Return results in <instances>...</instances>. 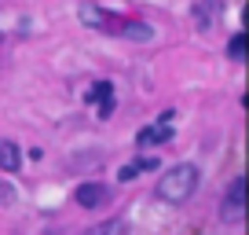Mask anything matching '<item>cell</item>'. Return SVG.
<instances>
[{
    "label": "cell",
    "mask_w": 249,
    "mask_h": 235,
    "mask_svg": "<svg viewBox=\"0 0 249 235\" xmlns=\"http://www.w3.org/2000/svg\"><path fill=\"white\" fill-rule=\"evenodd\" d=\"M88 99L95 103L99 118H110V110H114V85H110V81H92V88H88Z\"/></svg>",
    "instance_id": "277c9868"
},
{
    "label": "cell",
    "mask_w": 249,
    "mask_h": 235,
    "mask_svg": "<svg viewBox=\"0 0 249 235\" xmlns=\"http://www.w3.org/2000/svg\"><path fill=\"white\" fill-rule=\"evenodd\" d=\"M246 180L242 176H234L231 188H227V198L220 202V220L224 224H242V217H246Z\"/></svg>",
    "instance_id": "3957f363"
},
{
    "label": "cell",
    "mask_w": 249,
    "mask_h": 235,
    "mask_svg": "<svg viewBox=\"0 0 249 235\" xmlns=\"http://www.w3.org/2000/svg\"><path fill=\"white\" fill-rule=\"evenodd\" d=\"M110 198V191L103 188V184H81L77 191H73V202L85 206V210H95V206H103Z\"/></svg>",
    "instance_id": "5b68a950"
},
{
    "label": "cell",
    "mask_w": 249,
    "mask_h": 235,
    "mask_svg": "<svg viewBox=\"0 0 249 235\" xmlns=\"http://www.w3.org/2000/svg\"><path fill=\"white\" fill-rule=\"evenodd\" d=\"M169 140H172V125H161V121H154V125H143L140 133H136V143H143V147L169 143Z\"/></svg>",
    "instance_id": "8992f818"
},
{
    "label": "cell",
    "mask_w": 249,
    "mask_h": 235,
    "mask_svg": "<svg viewBox=\"0 0 249 235\" xmlns=\"http://www.w3.org/2000/svg\"><path fill=\"white\" fill-rule=\"evenodd\" d=\"M147 169H161V162H158V158H136V162H124L121 165V173H117V180H136V176H140V173H147Z\"/></svg>",
    "instance_id": "52a82bcc"
},
{
    "label": "cell",
    "mask_w": 249,
    "mask_h": 235,
    "mask_svg": "<svg viewBox=\"0 0 249 235\" xmlns=\"http://www.w3.org/2000/svg\"><path fill=\"white\" fill-rule=\"evenodd\" d=\"M11 202H18V191H15V184L0 180V206H11Z\"/></svg>",
    "instance_id": "7c38bea8"
},
{
    "label": "cell",
    "mask_w": 249,
    "mask_h": 235,
    "mask_svg": "<svg viewBox=\"0 0 249 235\" xmlns=\"http://www.w3.org/2000/svg\"><path fill=\"white\" fill-rule=\"evenodd\" d=\"M81 22L95 33H110V37H124V40H154V26L140 22V19H121L114 11L99 8V4H81Z\"/></svg>",
    "instance_id": "6da1fadb"
},
{
    "label": "cell",
    "mask_w": 249,
    "mask_h": 235,
    "mask_svg": "<svg viewBox=\"0 0 249 235\" xmlns=\"http://www.w3.org/2000/svg\"><path fill=\"white\" fill-rule=\"evenodd\" d=\"M242 52H246V33H234L231 44H227V55H231L234 63H242Z\"/></svg>",
    "instance_id": "8fae6325"
},
{
    "label": "cell",
    "mask_w": 249,
    "mask_h": 235,
    "mask_svg": "<svg viewBox=\"0 0 249 235\" xmlns=\"http://www.w3.org/2000/svg\"><path fill=\"white\" fill-rule=\"evenodd\" d=\"M18 165H22V151H18V143L0 140V169H4V173H18Z\"/></svg>",
    "instance_id": "ba28073f"
},
{
    "label": "cell",
    "mask_w": 249,
    "mask_h": 235,
    "mask_svg": "<svg viewBox=\"0 0 249 235\" xmlns=\"http://www.w3.org/2000/svg\"><path fill=\"white\" fill-rule=\"evenodd\" d=\"M198 184H202V169H198L195 162H176L172 169H165L161 176H158L154 195L161 198V202H169V206H179L198 191Z\"/></svg>",
    "instance_id": "7a4b0ae2"
},
{
    "label": "cell",
    "mask_w": 249,
    "mask_h": 235,
    "mask_svg": "<svg viewBox=\"0 0 249 235\" xmlns=\"http://www.w3.org/2000/svg\"><path fill=\"white\" fill-rule=\"evenodd\" d=\"M85 235H128V224H124L121 217H114V220H107V224L92 228V232H85Z\"/></svg>",
    "instance_id": "30bf717a"
},
{
    "label": "cell",
    "mask_w": 249,
    "mask_h": 235,
    "mask_svg": "<svg viewBox=\"0 0 249 235\" xmlns=\"http://www.w3.org/2000/svg\"><path fill=\"white\" fill-rule=\"evenodd\" d=\"M213 8H216V0H198V4H195L191 15H195L198 30H209V26H213Z\"/></svg>",
    "instance_id": "9c48e42d"
}]
</instances>
